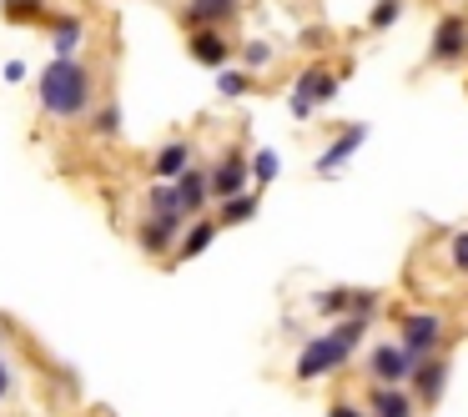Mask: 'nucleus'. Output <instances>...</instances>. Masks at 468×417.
I'll list each match as a JSON object with an SVG mask.
<instances>
[{
    "instance_id": "f257e3e1",
    "label": "nucleus",
    "mask_w": 468,
    "mask_h": 417,
    "mask_svg": "<svg viewBox=\"0 0 468 417\" xmlns=\"http://www.w3.org/2000/svg\"><path fill=\"white\" fill-rule=\"evenodd\" d=\"M36 101L46 121H91L96 111V76L86 61H51L36 76Z\"/></svg>"
},
{
    "instance_id": "f03ea898",
    "label": "nucleus",
    "mask_w": 468,
    "mask_h": 417,
    "mask_svg": "<svg viewBox=\"0 0 468 417\" xmlns=\"http://www.w3.org/2000/svg\"><path fill=\"white\" fill-rule=\"evenodd\" d=\"M363 342H367V322H333L327 332L307 337V342L297 347L292 377L297 382H323V377L353 367V357L363 352Z\"/></svg>"
},
{
    "instance_id": "7ed1b4c3",
    "label": "nucleus",
    "mask_w": 468,
    "mask_h": 417,
    "mask_svg": "<svg viewBox=\"0 0 468 417\" xmlns=\"http://www.w3.org/2000/svg\"><path fill=\"white\" fill-rule=\"evenodd\" d=\"M393 337L413 362H428V357H438L448 347V317L438 307H408V312H398Z\"/></svg>"
},
{
    "instance_id": "20e7f679",
    "label": "nucleus",
    "mask_w": 468,
    "mask_h": 417,
    "mask_svg": "<svg viewBox=\"0 0 468 417\" xmlns=\"http://www.w3.org/2000/svg\"><path fill=\"white\" fill-rule=\"evenodd\" d=\"M317 317H333V322H367L373 327L383 317V292L378 287H323V292L307 297Z\"/></svg>"
},
{
    "instance_id": "39448f33",
    "label": "nucleus",
    "mask_w": 468,
    "mask_h": 417,
    "mask_svg": "<svg viewBox=\"0 0 468 417\" xmlns=\"http://www.w3.org/2000/svg\"><path fill=\"white\" fill-rule=\"evenodd\" d=\"M337 86H343V71H337V66L307 61L303 71H297L292 91H287V111H292V121H313V116L337 96Z\"/></svg>"
},
{
    "instance_id": "423d86ee",
    "label": "nucleus",
    "mask_w": 468,
    "mask_h": 417,
    "mask_svg": "<svg viewBox=\"0 0 468 417\" xmlns=\"http://www.w3.org/2000/svg\"><path fill=\"white\" fill-rule=\"evenodd\" d=\"M413 357L398 347V337H383V342L363 347V372H367V387H408L413 382Z\"/></svg>"
},
{
    "instance_id": "0eeeda50",
    "label": "nucleus",
    "mask_w": 468,
    "mask_h": 417,
    "mask_svg": "<svg viewBox=\"0 0 468 417\" xmlns=\"http://www.w3.org/2000/svg\"><path fill=\"white\" fill-rule=\"evenodd\" d=\"M207 176H212V202H232V196L252 192V156H247V146H222L217 151V162L207 166Z\"/></svg>"
},
{
    "instance_id": "6e6552de",
    "label": "nucleus",
    "mask_w": 468,
    "mask_h": 417,
    "mask_svg": "<svg viewBox=\"0 0 468 417\" xmlns=\"http://www.w3.org/2000/svg\"><path fill=\"white\" fill-rule=\"evenodd\" d=\"M428 61L433 66H463L468 61V16H458V11L438 16L433 36H428Z\"/></svg>"
},
{
    "instance_id": "1a4fd4ad",
    "label": "nucleus",
    "mask_w": 468,
    "mask_h": 417,
    "mask_svg": "<svg viewBox=\"0 0 468 417\" xmlns=\"http://www.w3.org/2000/svg\"><path fill=\"white\" fill-rule=\"evenodd\" d=\"M182 232H186V216H142L136 246H142L152 262H172L176 246H182Z\"/></svg>"
},
{
    "instance_id": "9d476101",
    "label": "nucleus",
    "mask_w": 468,
    "mask_h": 417,
    "mask_svg": "<svg viewBox=\"0 0 468 417\" xmlns=\"http://www.w3.org/2000/svg\"><path fill=\"white\" fill-rule=\"evenodd\" d=\"M363 141H367V126H363V121L343 126V131H337L333 141L323 146V156L313 162V172H317V176H343L347 166H353V156L363 151Z\"/></svg>"
},
{
    "instance_id": "9b49d317",
    "label": "nucleus",
    "mask_w": 468,
    "mask_h": 417,
    "mask_svg": "<svg viewBox=\"0 0 468 417\" xmlns=\"http://www.w3.org/2000/svg\"><path fill=\"white\" fill-rule=\"evenodd\" d=\"M448 377H453V362H448V352L428 357V362L413 367V382H408V392L418 397V407H438L448 392Z\"/></svg>"
},
{
    "instance_id": "f8f14e48",
    "label": "nucleus",
    "mask_w": 468,
    "mask_h": 417,
    "mask_svg": "<svg viewBox=\"0 0 468 417\" xmlns=\"http://www.w3.org/2000/svg\"><path fill=\"white\" fill-rule=\"evenodd\" d=\"M192 166H197V141H192V136H172V141H162V146H156V156H152V176H156V182H182Z\"/></svg>"
},
{
    "instance_id": "ddd939ff",
    "label": "nucleus",
    "mask_w": 468,
    "mask_h": 417,
    "mask_svg": "<svg viewBox=\"0 0 468 417\" xmlns=\"http://www.w3.org/2000/svg\"><path fill=\"white\" fill-rule=\"evenodd\" d=\"M363 412L367 417H418V397L408 387H367Z\"/></svg>"
},
{
    "instance_id": "4468645a",
    "label": "nucleus",
    "mask_w": 468,
    "mask_h": 417,
    "mask_svg": "<svg viewBox=\"0 0 468 417\" xmlns=\"http://www.w3.org/2000/svg\"><path fill=\"white\" fill-rule=\"evenodd\" d=\"M176 196H182V212H186V222H197V216H207L212 212V176H207V166L197 162L192 172L182 176V182H176Z\"/></svg>"
},
{
    "instance_id": "2eb2a0df",
    "label": "nucleus",
    "mask_w": 468,
    "mask_h": 417,
    "mask_svg": "<svg viewBox=\"0 0 468 417\" xmlns=\"http://www.w3.org/2000/svg\"><path fill=\"white\" fill-rule=\"evenodd\" d=\"M242 11V0H186V26L192 31H227Z\"/></svg>"
},
{
    "instance_id": "dca6fc26",
    "label": "nucleus",
    "mask_w": 468,
    "mask_h": 417,
    "mask_svg": "<svg viewBox=\"0 0 468 417\" xmlns=\"http://www.w3.org/2000/svg\"><path fill=\"white\" fill-rule=\"evenodd\" d=\"M186 51H192V61H202L207 71H227V61H232L227 31H186Z\"/></svg>"
},
{
    "instance_id": "f3484780",
    "label": "nucleus",
    "mask_w": 468,
    "mask_h": 417,
    "mask_svg": "<svg viewBox=\"0 0 468 417\" xmlns=\"http://www.w3.org/2000/svg\"><path fill=\"white\" fill-rule=\"evenodd\" d=\"M86 21L81 16H56L51 21V61H81Z\"/></svg>"
},
{
    "instance_id": "a211bd4d",
    "label": "nucleus",
    "mask_w": 468,
    "mask_h": 417,
    "mask_svg": "<svg viewBox=\"0 0 468 417\" xmlns=\"http://www.w3.org/2000/svg\"><path fill=\"white\" fill-rule=\"evenodd\" d=\"M222 236V222L217 216H197V222H186V232H182V246H176V256H172V266H182V262H192V256H202L207 246Z\"/></svg>"
},
{
    "instance_id": "6ab92c4d",
    "label": "nucleus",
    "mask_w": 468,
    "mask_h": 417,
    "mask_svg": "<svg viewBox=\"0 0 468 417\" xmlns=\"http://www.w3.org/2000/svg\"><path fill=\"white\" fill-rule=\"evenodd\" d=\"M257 212H262V192H242V196L217 206V222H222V232H227V226H247Z\"/></svg>"
},
{
    "instance_id": "aec40b11",
    "label": "nucleus",
    "mask_w": 468,
    "mask_h": 417,
    "mask_svg": "<svg viewBox=\"0 0 468 417\" xmlns=\"http://www.w3.org/2000/svg\"><path fill=\"white\" fill-rule=\"evenodd\" d=\"M146 216H186L182 196H176V182H152L146 186Z\"/></svg>"
},
{
    "instance_id": "412c9836",
    "label": "nucleus",
    "mask_w": 468,
    "mask_h": 417,
    "mask_svg": "<svg viewBox=\"0 0 468 417\" xmlns=\"http://www.w3.org/2000/svg\"><path fill=\"white\" fill-rule=\"evenodd\" d=\"M237 61H242V71H247V76H257V71H267V66L277 61V51H272V41L252 36V41H242V46H237Z\"/></svg>"
},
{
    "instance_id": "4be33fe9",
    "label": "nucleus",
    "mask_w": 468,
    "mask_h": 417,
    "mask_svg": "<svg viewBox=\"0 0 468 417\" xmlns=\"http://www.w3.org/2000/svg\"><path fill=\"white\" fill-rule=\"evenodd\" d=\"M277 176H282V156L272 146H257L252 151V186H272Z\"/></svg>"
},
{
    "instance_id": "5701e85b",
    "label": "nucleus",
    "mask_w": 468,
    "mask_h": 417,
    "mask_svg": "<svg viewBox=\"0 0 468 417\" xmlns=\"http://www.w3.org/2000/svg\"><path fill=\"white\" fill-rule=\"evenodd\" d=\"M252 81H257V76H247L242 66H237V71L227 66V71H217V96H227V101H242V96L252 91Z\"/></svg>"
},
{
    "instance_id": "b1692460",
    "label": "nucleus",
    "mask_w": 468,
    "mask_h": 417,
    "mask_svg": "<svg viewBox=\"0 0 468 417\" xmlns=\"http://www.w3.org/2000/svg\"><path fill=\"white\" fill-rule=\"evenodd\" d=\"M408 11V0H378L373 11H367V31H388V26H398Z\"/></svg>"
},
{
    "instance_id": "393cba45",
    "label": "nucleus",
    "mask_w": 468,
    "mask_h": 417,
    "mask_svg": "<svg viewBox=\"0 0 468 417\" xmlns=\"http://www.w3.org/2000/svg\"><path fill=\"white\" fill-rule=\"evenodd\" d=\"M91 131L106 136V141H112V136H122V106H116V101L96 106V111H91Z\"/></svg>"
},
{
    "instance_id": "a878e982",
    "label": "nucleus",
    "mask_w": 468,
    "mask_h": 417,
    "mask_svg": "<svg viewBox=\"0 0 468 417\" xmlns=\"http://www.w3.org/2000/svg\"><path fill=\"white\" fill-rule=\"evenodd\" d=\"M0 11L11 16V21H41L46 0H0Z\"/></svg>"
},
{
    "instance_id": "bb28decb",
    "label": "nucleus",
    "mask_w": 468,
    "mask_h": 417,
    "mask_svg": "<svg viewBox=\"0 0 468 417\" xmlns=\"http://www.w3.org/2000/svg\"><path fill=\"white\" fill-rule=\"evenodd\" d=\"M448 266H453L458 276H468V232H448Z\"/></svg>"
},
{
    "instance_id": "cd10ccee",
    "label": "nucleus",
    "mask_w": 468,
    "mask_h": 417,
    "mask_svg": "<svg viewBox=\"0 0 468 417\" xmlns=\"http://www.w3.org/2000/svg\"><path fill=\"white\" fill-rule=\"evenodd\" d=\"M11 397H16V367H11V357L0 352V407L11 402Z\"/></svg>"
},
{
    "instance_id": "c85d7f7f",
    "label": "nucleus",
    "mask_w": 468,
    "mask_h": 417,
    "mask_svg": "<svg viewBox=\"0 0 468 417\" xmlns=\"http://www.w3.org/2000/svg\"><path fill=\"white\" fill-rule=\"evenodd\" d=\"M323 417H367V412H363V402H347V397H337V402L327 407Z\"/></svg>"
},
{
    "instance_id": "c756f323",
    "label": "nucleus",
    "mask_w": 468,
    "mask_h": 417,
    "mask_svg": "<svg viewBox=\"0 0 468 417\" xmlns=\"http://www.w3.org/2000/svg\"><path fill=\"white\" fill-rule=\"evenodd\" d=\"M26 71H31L26 61H5V81H11V86H21V81H26Z\"/></svg>"
},
{
    "instance_id": "7c9ffc66",
    "label": "nucleus",
    "mask_w": 468,
    "mask_h": 417,
    "mask_svg": "<svg viewBox=\"0 0 468 417\" xmlns=\"http://www.w3.org/2000/svg\"><path fill=\"white\" fill-rule=\"evenodd\" d=\"M297 41H303V46H323V41H327V36H323V26H307V31H303V36H297Z\"/></svg>"
},
{
    "instance_id": "2f4dec72",
    "label": "nucleus",
    "mask_w": 468,
    "mask_h": 417,
    "mask_svg": "<svg viewBox=\"0 0 468 417\" xmlns=\"http://www.w3.org/2000/svg\"><path fill=\"white\" fill-rule=\"evenodd\" d=\"M5 342H11V327L0 322V352H5Z\"/></svg>"
},
{
    "instance_id": "473e14b6",
    "label": "nucleus",
    "mask_w": 468,
    "mask_h": 417,
    "mask_svg": "<svg viewBox=\"0 0 468 417\" xmlns=\"http://www.w3.org/2000/svg\"><path fill=\"white\" fill-rule=\"evenodd\" d=\"M448 5H463V0H448Z\"/></svg>"
}]
</instances>
